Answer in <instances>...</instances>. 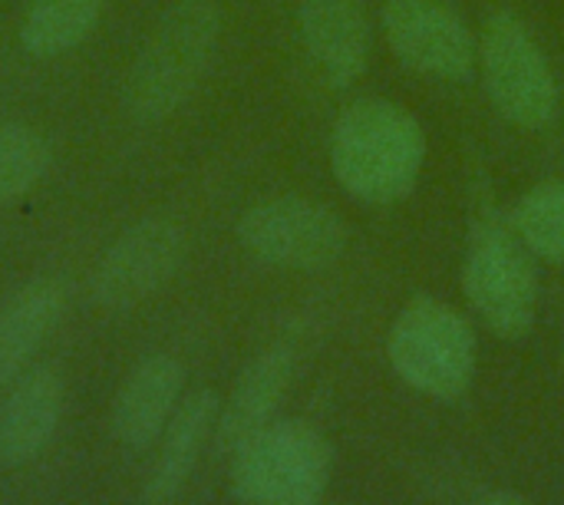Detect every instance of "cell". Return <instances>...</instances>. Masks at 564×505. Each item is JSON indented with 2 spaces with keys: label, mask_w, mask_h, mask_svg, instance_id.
Segmentation results:
<instances>
[{
  "label": "cell",
  "mask_w": 564,
  "mask_h": 505,
  "mask_svg": "<svg viewBox=\"0 0 564 505\" xmlns=\"http://www.w3.org/2000/svg\"><path fill=\"white\" fill-rule=\"evenodd\" d=\"M426 159V136L413 112L387 99L344 109L330 139L337 182L367 205H390L413 192Z\"/></svg>",
  "instance_id": "obj_1"
},
{
  "label": "cell",
  "mask_w": 564,
  "mask_h": 505,
  "mask_svg": "<svg viewBox=\"0 0 564 505\" xmlns=\"http://www.w3.org/2000/svg\"><path fill=\"white\" fill-rule=\"evenodd\" d=\"M221 36L215 0H178L152 26L126 79V109L139 122L172 116L205 79Z\"/></svg>",
  "instance_id": "obj_2"
},
{
  "label": "cell",
  "mask_w": 564,
  "mask_h": 505,
  "mask_svg": "<svg viewBox=\"0 0 564 505\" xmlns=\"http://www.w3.org/2000/svg\"><path fill=\"white\" fill-rule=\"evenodd\" d=\"M334 470L324 433L304 420H274L231 453L241 505H317Z\"/></svg>",
  "instance_id": "obj_3"
},
{
  "label": "cell",
  "mask_w": 564,
  "mask_h": 505,
  "mask_svg": "<svg viewBox=\"0 0 564 505\" xmlns=\"http://www.w3.org/2000/svg\"><path fill=\"white\" fill-rule=\"evenodd\" d=\"M390 364L420 394L456 400L476 374V334L449 304L420 298L390 327Z\"/></svg>",
  "instance_id": "obj_4"
},
{
  "label": "cell",
  "mask_w": 564,
  "mask_h": 505,
  "mask_svg": "<svg viewBox=\"0 0 564 505\" xmlns=\"http://www.w3.org/2000/svg\"><path fill=\"white\" fill-rule=\"evenodd\" d=\"M463 284L469 304L499 337H522L535 321L539 281L516 225L482 218L473 228Z\"/></svg>",
  "instance_id": "obj_5"
},
{
  "label": "cell",
  "mask_w": 564,
  "mask_h": 505,
  "mask_svg": "<svg viewBox=\"0 0 564 505\" xmlns=\"http://www.w3.org/2000/svg\"><path fill=\"white\" fill-rule=\"evenodd\" d=\"M482 76L496 109L522 126L545 129L558 116V83L549 56L512 13H496L482 30Z\"/></svg>",
  "instance_id": "obj_6"
},
{
  "label": "cell",
  "mask_w": 564,
  "mask_h": 505,
  "mask_svg": "<svg viewBox=\"0 0 564 505\" xmlns=\"http://www.w3.org/2000/svg\"><path fill=\"white\" fill-rule=\"evenodd\" d=\"M238 238L258 261L291 271L330 268L347 245L340 215L301 195L271 198L245 212Z\"/></svg>",
  "instance_id": "obj_7"
},
{
  "label": "cell",
  "mask_w": 564,
  "mask_h": 505,
  "mask_svg": "<svg viewBox=\"0 0 564 505\" xmlns=\"http://www.w3.org/2000/svg\"><path fill=\"white\" fill-rule=\"evenodd\" d=\"M185 258V232L172 218H142L126 228L93 275V301L106 311H129L155 294Z\"/></svg>",
  "instance_id": "obj_8"
},
{
  "label": "cell",
  "mask_w": 564,
  "mask_h": 505,
  "mask_svg": "<svg viewBox=\"0 0 564 505\" xmlns=\"http://www.w3.org/2000/svg\"><path fill=\"white\" fill-rule=\"evenodd\" d=\"M383 30L393 53L423 76L466 79L476 66V40L443 0H387Z\"/></svg>",
  "instance_id": "obj_9"
},
{
  "label": "cell",
  "mask_w": 564,
  "mask_h": 505,
  "mask_svg": "<svg viewBox=\"0 0 564 505\" xmlns=\"http://www.w3.org/2000/svg\"><path fill=\"white\" fill-rule=\"evenodd\" d=\"M185 370L169 354L142 357L122 380L112 400V437L129 453H145L159 443L172 413L182 404Z\"/></svg>",
  "instance_id": "obj_10"
},
{
  "label": "cell",
  "mask_w": 564,
  "mask_h": 505,
  "mask_svg": "<svg viewBox=\"0 0 564 505\" xmlns=\"http://www.w3.org/2000/svg\"><path fill=\"white\" fill-rule=\"evenodd\" d=\"M66 387L56 367H26L0 400V466L33 463L56 437Z\"/></svg>",
  "instance_id": "obj_11"
},
{
  "label": "cell",
  "mask_w": 564,
  "mask_h": 505,
  "mask_svg": "<svg viewBox=\"0 0 564 505\" xmlns=\"http://www.w3.org/2000/svg\"><path fill=\"white\" fill-rule=\"evenodd\" d=\"M304 46L330 86H350L370 56V20L364 0H301Z\"/></svg>",
  "instance_id": "obj_12"
},
{
  "label": "cell",
  "mask_w": 564,
  "mask_h": 505,
  "mask_svg": "<svg viewBox=\"0 0 564 505\" xmlns=\"http://www.w3.org/2000/svg\"><path fill=\"white\" fill-rule=\"evenodd\" d=\"M218 413L221 400L215 390H195L182 397L178 410L159 437V453L145 480V503L165 505L185 490L208 440L218 430Z\"/></svg>",
  "instance_id": "obj_13"
},
{
  "label": "cell",
  "mask_w": 564,
  "mask_h": 505,
  "mask_svg": "<svg viewBox=\"0 0 564 505\" xmlns=\"http://www.w3.org/2000/svg\"><path fill=\"white\" fill-rule=\"evenodd\" d=\"M291 374H294V357L288 347H271L241 370L231 397L221 404V413H218L215 440L221 453L231 456L254 433L274 423V410L288 394Z\"/></svg>",
  "instance_id": "obj_14"
},
{
  "label": "cell",
  "mask_w": 564,
  "mask_h": 505,
  "mask_svg": "<svg viewBox=\"0 0 564 505\" xmlns=\"http://www.w3.org/2000/svg\"><path fill=\"white\" fill-rule=\"evenodd\" d=\"M66 308V291L53 278L30 281L0 311V394L30 367Z\"/></svg>",
  "instance_id": "obj_15"
},
{
  "label": "cell",
  "mask_w": 564,
  "mask_h": 505,
  "mask_svg": "<svg viewBox=\"0 0 564 505\" xmlns=\"http://www.w3.org/2000/svg\"><path fill=\"white\" fill-rule=\"evenodd\" d=\"M106 0H30L20 43L26 53L46 60L79 46L102 17Z\"/></svg>",
  "instance_id": "obj_16"
},
{
  "label": "cell",
  "mask_w": 564,
  "mask_h": 505,
  "mask_svg": "<svg viewBox=\"0 0 564 505\" xmlns=\"http://www.w3.org/2000/svg\"><path fill=\"white\" fill-rule=\"evenodd\" d=\"M50 169L46 139L23 122L0 126V205L23 198Z\"/></svg>",
  "instance_id": "obj_17"
},
{
  "label": "cell",
  "mask_w": 564,
  "mask_h": 505,
  "mask_svg": "<svg viewBox=\"0 0 564 505\" xmlns=\"http://www.w3.org/2000/svg\"><path fill=\"white\" fill-rule=\"evenodd\" d=\"M525 248L545 261H564V182L532 189L512 218Z\"/></svg>",
  "instance_id": "obj_18"
},
{
  "label": "cell",
  "mask_w": 564,
  "mask_h": 505,
  "mask_svg": "<svg viewBox=\"0 0 564 505\" xmlns=\"http://www.w3.org/2000/svg\"><path fill=\"white\" fill-rule=\"evenodd\" d=\"M476 505H529L522 503V499H516V496H489V499H482V503Z\"/></svg>",
  "instance_id": "obj_19"
}]
</instances>
